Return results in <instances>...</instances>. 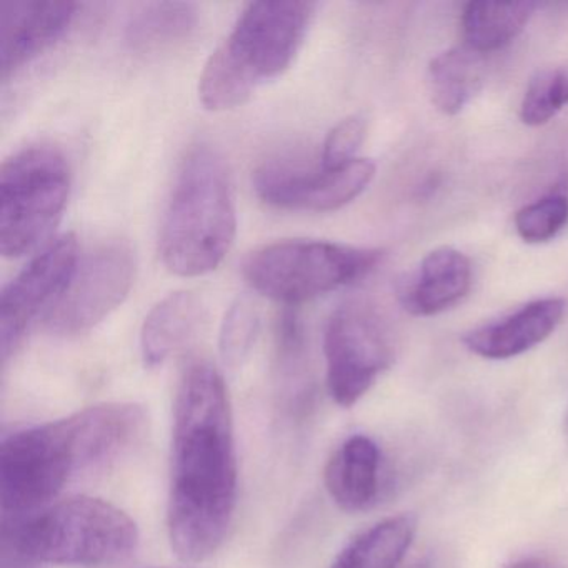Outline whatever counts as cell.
Wrapping results in <instances>:
<instances>
[{
	"label": "cell",
	"instance_id": "obj_1",
	"mask_svg": "<svg viewBox=\"0 0 568 568\" xmlns=\"http://www.w3.org/2000/svg\"><path fill=\"white\" fill-rule=\"evenodd\" d=\"M239 468L227 387L209 362L189 365L172 425L168 530L185 564L207 560L224 545L237 508Z\"/></svg>",
	"mask_w": 568,
	"mask_h": 568
},
{
	"label": "cell",
	"instance_id": "obj_2",
	"mask_svg": "<svg viewBox=\"0 0 568 568\" xmlns=\"http://www.w3.org/2000/svg\"><path fill=\"white\" fill-rule=\"evenodd\" d=\"M145 428L142 405L108 402L9 435L0 447L4 518L48 507L72 480L128 454Z\"/></svg>",
	"mask_w": 568,
	"mask_h": 568
},
{
	"label": "cell",
	"instance_id": "obj_3",
	"mask_svg": "<svg viewBox=\"0 0 568 568\" xmlns=\"http://www.w3.org/2000/svg\"><path fill=\"white\" fill-rule=\"evenodd\" d=\"M312 2H252L212 52L199 79L209 111L245 104L255 89L284 74L297 58L314 19Z\"/></svg>",
	"mask_w": 568,
	"mask_h": 568
},
{
	"label": "cell",
	"instance_id": "obj_4",
	"mask_svg": "<svg viewBox=\"0 0 568 568\" xmlns=\"http://www.w3.org/2000/svg\"><path fill=\"white\" fill-rule=\"evenodd\" d=\"M237 231L234 191L224 159L211 145L191 149L182 161L165 211L161 255L181 277L215 271Z\"/></svg>",
	"mask_w": 568,
	"mask_h": 568
},
{
	"label": "cell",
	"instance_id": "obj_5",
	"mask_svg": "<svg viewBox=\"0 0 568 568\" xmlns=\"http://www.w3.org/2000/svg\"><path fill=\"white\" fill-rule=\"evenodd\" d=\"M2 541L42 565L101 567L128 560L139 545L138 524L102 498H64L22 518H4Z\"/></svg>",
	"mask_w": 568,
	"mask_h": 568
},
{
	"label": "cell",
	"instance_id": "obj_6",
	"mask_svg": "<svg viewBox=\"0 0 568 568\" xmlns=\"http://www.w3.org/2000/svg\"><path fill=\"white\" fill-rule=\"evenodd\" d=\"M378 248L324 241H282L252 252L244 277L252 288L282 304H301L361 281L381 264Z\"/></svg>",
	"mask_w": 568,
	"mask_h": 568
},
{
	"label": "cell",
	"instance_id": "obj_7",
	"mask_svg": "<svg viewBox=\"0 0 568 568\" xmlns=\"http://www.w3.org/2000/svg\"><path fill=\"white\" fill-rule=\"evenodd\" d=\"M71 168L49 145L18 152L0 169V252L14 258L31 252L64 211Z\"/></svg>",
	"mask_w": 568,
	"mask_h": 568
},
{
	"label": "cell",
	"instance_id": "obj_8",
	"mask_svg": "<svg viewBox=\"0 0 568 568\" xmlns=\"http://www.w3.org/2000/svg\"><path fill=\"white\" fill-rule=\"evenodd\" d=\"M327 388L335 404H357L394 362V344L377 312L361 302L341 305L324 335Z\"/></svg>",
	"mask_w": 568,
	"mask_h": 568
},
{
	"label": "cell",
	"instance_id": "obj_9",
	"mask_svg": "<svg viewBox=\"0 0 568 568\" xmlns=\"http://www.w3.org/2000/svg\"><path fill=\"white\" fill-rule=\"evenodd\" d=\"M135 258L122 244L102 245L82 258L68 287L49 311L48 328L59 337H79L101 324L131 292Z\"/></svg>",
	"mask_w": 568,
	"mask_h": 568
},
{
	"label": "cell",
	"instance_id": "obj_10",
	"mask_svg": "<svg viewBox=\"0 0 568 568\" xmlns=\"http://www.w3.org/2000/svg\"><path fill=\"white\" fill-rule=\"evenodd\" d=\"M79 264L78 239L52 241L16 275L0 297V352L8 362L26 332L48 305L54 307Z\"/></svg>",
	"mask_w": 568,
	"mask_h": 568
},
{
	"label": "cell",
	"instance_id": "obj_11",
	"mask_svg": "<svg viewBox=\"0 0 568 568\" xmlns=\"http://www.w3.org/2000/svg\"><path fill=\"white\" fill-rule=\"evenodd\" d=\"M375 178V164L355 159L337 169L265 165L255 172L258 197L272 207L285 211L332 212L357 199Z\"/></svg>",
	"mask_w": 568,
	"mask_h": 568
},
{
	"label": "cell",
	"instance_id": "obj_12",
	"mask_svg": "<svg viewBox=\"0 0 568 568\" xmlns=\"http://www.w3.org/2000/svg\"><path fill=\"white\" fill-rule=\"evenodd\" d=\"M79 4L65 0L0 2V75L8 81L64 38Z\"/></svg>",
	"mask_w": 568,
	"mask_h": 568
},
{
	"label": "cell",
	"instance_id": "obj_13",
	"mask_svg": "<svg viewBox=\"0 0 568 568\" xmlns=\"http://www.w3.org/2000/svg\"><path fill=\"white\" fill-rule=\"evenodd\" d=\"M471 287V264L454 247H438L422 258L417 271L397 284V297L408 314L430 317L454 307Z\"/></svg>",
	"mask_w": 568,
	"mask_h": 568
},
{
	"label": "cell",
	"instance_id": "obj_14",
	"mask_svg": "<svg viewBox=\"0 0 568 568\" xmlns=\"http://www.w3.org/2000/svg\"><path fill=\"white\" fill-rule=\"evenodd\" d=\"M564 298L530 302L501 321L468 332L464 345L471 354L488 361H507L547 341L565 315Z\"/></svg>",
	"mask_w": 568,
	"mask_h": 568
},
{
	"label": "cell",
	"instance_id": "obj_15",
	"mask_svg": "<svg viewBox=\"0 0 568 568\" xmlns=\"http://www.w3.org/2000/svg\"><path fill=\"white\" fill-rule=\"evenodd\" d=\"M382 455L367 435H352L332 455L324 481L332 500L345 511L367 510L381 491Z\"/></svg>",
	"mask_w": 568,
	"mask_h": 568
},
{
	"label": "cell",
	"instance_id": "obj_16",
	"mask_svg": "<svg viewBox=\"0 0 568 568\" xmlns=\"http://www.w3.org/2000/svg\"><path fill=\"white\" fill-rule=\"evenodd\" d=\"M202 317L204 308L192 292H174L162 298L142 325L141 355L145 367H161L181 351L194 337Z\"/></svg>",
	"mask_w": 568,
	"mask_h": 568
},
{
	"label": "cell",
	"instance_id": "obj_17",
	"mask_svg": "<svg viewBox=\"0 0 568 568\" xmlns=\"http://www.w3.org/2000/svg\"><path fill=\"white\" fill-rule=\"evenodd\" d=\"M484 81V54L468 45L448 49L428 64V95L445 115L460 114L480 92Z\"/></svg>",
	"mask_w": 568,
	"mask_h": 568
},
{
	"label": "cell",
	"instance_id": "obj_18",
	"mask_svg": "<svg viewBox=\"0 0 568 568\" xmlns=\"http://www.w3.org/2000/svg\"><path fill=\"white\" fill-rule=\"evenodd\" d=\"M199 26L197 6L189 2H151L141 6L125 26V42L138 54H159L184 44Z\"/></svg>",
	"mask_w": 568,
	"mask_h": 568
},
{
	"label": "cell",
	"instance_id": "obj_19",
	"mask_svg": "<svg viewBox=\"0 0 568 568\" xmlns=\"http://www.w3.org/2000/svg\"><path fill=\"white\" fill-rule=\"evenodd\" d=\"M417 520L395 515L377 521L345 545L331 568H398L414 544Z\"/></svg>",
	"mask_w": 568,
	"mask_h": 568
},
{
	"label": "cell",
	"instance_id": "obj_20",
	"mask_svg": "<svg viewBox=\"0 0 568 568\" xmlns=\"http://www.w3.org/2000/svg\"><path fill=\"white\" fill-rule=\"evenodd\" d=\"M535 9L534 2H470L462 16L465 45L480 54L505 48L520 36Z\"/></svg>",
	"mask_w": 568,
	"mask_h": 568
},
{
	"label": "cell",
	"instance_id": "obj_21",
	"mask_svg": "<svg viewBox=\"0 0 568 568\" xmlns=\"http://www.w3.org/2000/svg\"><path fill=\"white\" fill-rule=\"evenodd\" d=\"M568 105V69L554 68L537 72L528 84L520 105L525 125L538 128L550 122Z\"/></svg>",
	"mask_w": 568,
	"mask_h": 568
},
{
	"label": "cell",
	"instance_id": "obj_22",
	"mask_svg": "<svg viewBox=\"0 0 568 568\" xmlns=\"http://www.w3.org/2000/svg\"><path fill=\"white\" fill-rule=\"evenodd\" d=\"M261 331V315L248 298H239L222 321L219 351L227 367L237 368L247 361Z\"/></svg>",
	"mask_w": 568,
	"mask_h": 568
},
{
	"label": "cell",
	"instance_id": "obj_23",
	"mask_svg": "<svg viewBox=\"0 0 568 568\" xmlns=\"http://www.w3.org/2000/svg\"><path fill=\"white\" fill-rule=\"evenodd\" d=\"M568 224V199L551 194L525 205L515 215V229L521 241L544 244L560 234Z\"/></svg>",
	"mask_w": 568,
	"mask_h": 568
},
{
	"label": "cell",
	"instance_id": "obj_24",
	"mask_svg": "<svg viewBox=\"0 0 568 568\" xmlns=\"http://www.w3.org/2000/svg\"><path fill=\"white\" fill-rule=\"evenodd\" d=\"M367 135V122L362 115H351L338 122L327 134L322 149L321 168L337 169L355 161Z\"/></svg>",
	"mask_w": 568,
	"mask_h": 568
},
{
	"label": "cell",
	"instance_id": "obj_25",
	"mask_svg": "<svg viewBox=\"0 0 568 568\" xmlns=\"http://www.w3.org/2000/svg\"><path fill=\"white\" fill-rule=\"evenodd\" d=\"M2 568H44L36 561L29 560L24 555L19 554L14 547L2 541Z\"/></svg>",
	"mask_w": 568,
	"mask_h": 568
},
{
	"label": "cell",
	"instance_id": "obj_26",
	"mask_svg": "<svg viewBox=\"0 0 568 568\" xmlns=\"http://www.w3.org/2000/svg\"><path fill=\"white\" fill-rule=\"evenodd\" d=\"M505 568H557L550 560L547 558L540 557H530V558H521V560L514 561V564L508 565Z\"/></svg>",
	"mask_w": 568,
	"mask_h": 568
},
{
	"label": "cell",
	"instance_id": "obj_27",
	"mask_svg": "<svg viewBox=\"0 0 568 568\" xmlns=\"http://www.w3.org/2000/svg\"><path fill=\"white\" fill-rule=\"evenodd\" d=\"M154 568H199L195 565H184V567H154Z\"/></svg>",
	"mask_w": 568,
	"mask_h": 568
},
{
	"label": "cell",
	"instance_id": "obj_28",
	"mask_svg": "<svg viewBox=\"0 0 568 568\" xmlns=\"http://www.w3.org/2000/svg\"><path fill=\"white\" fill-rule=\"evenodd\" d=\"M567 434H568V420H567Z\"/></svg>",
	"mask_w": 568,
	"mask_h": 568
}]
</instances>
